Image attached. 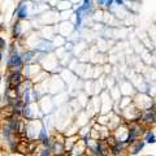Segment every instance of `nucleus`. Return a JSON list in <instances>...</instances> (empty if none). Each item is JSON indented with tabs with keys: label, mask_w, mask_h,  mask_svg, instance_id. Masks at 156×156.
Segmentation results:
<instances>
[{
	"label": "nucleus",
	"mask_w": 156,
	"mask_h": 156,
	"mask_svg": "<svg viewBox=\"0 0 156 156\" xmlns=\"http://www.w3.org/2000/svg\"><path fill=\"white\" fill-rule=\"evenodd\" d=\"M22 65H24V61H22V57H21V54H18L17 50L11 52L9 56H8V60H7V69L8 70L9 72L20 70Z\"/></svg>",
	"instance_id": "nucleus-1"
},
{
	"label": "nucleus",
	"mask_w": 156,
	"mask_h": 156,
	"mask_svg": "<svg viewBox=\"0 0 156 156\" xmlns=\"http://www.w3.org/2000/svg\"><path fill=\"white\" fill-rule=\"evenodd\" d=\"M24 74L21 70H16V72H9V74L7 76V80H5V83L7 86L5 87H12V89H16L17 86H20L21 83L24 82Z\"/></svg>",
	"instance_id": "nucleus-2"
},
{
	"label": "nucleus",
	"mask_w": 156,
	"mask_h": 156,
	"mask_svg": "<svg viewBox=\"0 0 156 156\" xmlns=\"http://www.w3.org/2000/svg\"><path fill=\"white\" fill-rule=\"evenodd\" d=\"M15 15L17 16V20H26L29 17V7L25 4V2H20L18 5L16 7Z\"/></svg>",
	"instance_id": "nucleus-3"
},
{
	"label": "nucleus",
	"mask_w": 156,
	"mask_h": 156,
	"mask_svg": "<svg viewBox=\"0 0 156 156\" xmlns=\"http://www.w3.org/2000/svg\"><path fill=\"white\" fill-rule=\"evenodd\" d=\"M13 116H15V107L12 104H4V106L0 107V117L4 121L12 119Z\"/></svg>",
	"instance_id": "nucleus-4"
},
{
	"label": "nucleus",
	"mask_w": 156,
	"mask_h": 156,
	"mask_svg": "<svg viewBox=\"0 0 156 156\" xmlns=\"http://www.w3.org/2000/svg\"><path fill=\"white\" fill-rule=\"evenodd\" d=\"M21 34H22V26H21V21L17 20L12 26V38L13 39H20Z\"/></svg>",
	"instance_id": "nucleus-5"
},
{
	"label": "nucleus",
	"mask_w": 156,
	"mask_h": 156,
	"mask_svg": "<svg viewBox=\"0 0 156 156\" xmlns=\"http://www.w3.org/2000/svg\"><path fill=\"white\" fill-rule=\"evenodd\" d=\"M143 121H145L146 124H155L156 122V113L152 111L147 112V113L143 116Z\"/></svg>",
	"instance_id": "nucleus-6"
},
{
	"label": "nucleus",
	"mask_w": 156,
	"mask_h": 156,
	"mask_svg": "<svg viewBox=\"0 0 156 156\" xmlns=\"http://www.w3.org/2000/svg\"><path fill=\"white\" fill-rule=\"evenodd\" d=\"M34 55H35V52H34V51H26V52H24V54L21 55L24 64H29V63L33 60V56H34Z\"/></svg>",
	"instance_id": "nucleus-7"
},
{
	"label": "nucleus",
	"mask_w": 156,
	"mask_h": 156,
	"mask_svg": "<svg viewBox=\"0 0 156 156\" xmlns=\"http://www.w3.org/2000/svg\"><path fill=\"white\" fill-rule=\"evenodd\" d=\"M143 146H145V142H143V141H141V142H138L137 143V145H135V147H134V148H133V151H132V154L133 155H137L138 152H139V151L143 148Z\"/></svg>",
	"instance_id": "nucleus-8"
},
{
	"label": "nucleus",
	"mask_w": 156,
	"mask_h": 156,
	"mask_svg": "<svg viewBox=\"0 0 156 156\" xmlns=\"http://www.w3.org/2000/svg\"><path fill=\"white\" fill-rule=\"evenodd\" d=\"M51 154H52V151L50 147H44V148L39 152V156H51Z\"/></svg>",
	"instance_id": "nucleus-9"
},
{
	"label": "nucleus",
	"mask_w": 156,
	"mask_h": 156,
	"mask_svg": "<svg viewBox=\"0 0 156 156\" xmlns=\"http://www.w3.org/2000/svg\"><path fill=\"white\" fill-rule=\"evenodd\" d=\"M112 150H113V154L117 156V155H120V154H121V151H122V147H121L120 143H117L116 146H113V148H112Z\"/></svg>",
	"instance_id": "nucleus-10"
},
{
	"label": "nucleus",
	"mask_w": 156,
	"mask_h": 156,
	"mask_svg": "<svg viewBox=\"0 0 156 156\" xmlns=\"http://www.w3.org/2000/svg\"><path fill=\"white\" fill-rule=\"evenodd\" d=\"M7 48V42L3 37H0V51H4Z\"/></svg>",
	"instance_id": "nucleus-11"
},
{
	"label": "nucleus",
	"mask_w": 156,
	"mask_h": 156,
	"mask_svg": "<svg viewBox=\"0 0 156 156\" xmlns=\"http://www.w3.org/2000/svg\"><path fill=\"white\" fill-rule=\"evenodd\" d=\"M81 26V13L77 12V21H76V28L78 29Z\"/></svg>",
	"instance_id": "nucleus-12"
},
{
	"label": "nucleus",
	"mask_w": 156,
	"mask_h": 156,
	"mask_svg": "<svg viewBox=\"0 0 156 156\" xmlns=\"http://www.w3.org/2000/svg\"><path fill=\"white\" fill-rule=\"evenodd\" d=\"M151 111H152V112H155V113H156V104H154V106L151 107Z\"/></svg>",
	"instance_id": "nucleus-13"
},
{
	"label": "nucleus",
	"mask_w": 156,
	"mask_h": 156,
	"mask_svg": "<svg viewBox=\"0 0 156 156\" xmlns=\"http://www.w3.org/2000/svg\"><path fill=\"white\" fill-rule=\"evenodd\" d=\"M112 2H113V0H107V7H111Z\"/></svg>",
	"instance_id": "nucleus-14"
},
{
	"label": "nucleus",
	"mask_w": 156,
	"mask_h": 156,
	"mask_svg": "<svg viewBox=\"0 0 156 156\" xmlns=\"http://www.w3.org/2000/svg\"><path fill=\"white\" fill-rule=\"evenodd\" d=\"M3 30H4V25H3V24H0V33H2Z\"/></svg>",
	"instance_id": "nucleus-15"
},
{
	"label": "nucleus",
	"mask_w": 156,
	"mask_h": 156,
	"mask_svg": "<svg viewBox=\"0 0 156 156\" xmlns=\"http://www.w3.org/2000/svg\"><path fill=\"white\" fill-rule=\"evenodd\" d=\"M3 60V51H0V61Z\"/></svg>",
	"instance_id": "nucleus-16"
},
{
	"label": "nucleus",
	"mask_w": 156,
	"mask_h": 156,
	"mask_svg": "<svg viewBox=\"0 0 156 156\" xmlns=\"http://www.w3.org/2000/svg\"><path fill=\"white\" fill-rule=\"evenodd\" d=\"M2 80H3V78H2V74H0V82H2Z\"/></svg>",
	"instance_id": "nucleus-17"
},
{
	"label": "nucleus",
	"mask_w": 156,
	"mask_h": 156,
	"mask_svg": "<svg viewBox=\"0 0 156 156\" xmlns=\"http://www.w3.org/2000/svg\"><path fill=\"white\" fill-rule=\"evenodd\" d=\"M22 2H29V0H22Z\"/></svg>",
	"instance_id": "nucleus-18"
}]
</instances>
